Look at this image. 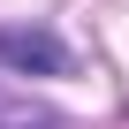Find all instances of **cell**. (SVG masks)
<instances>
[{"instance_id": "1", "label": "cell", "mask_w": 129, "mask_h": 129, "mask_svg": "<svg viewBox=\"0 0 129 129\" xmlns=\"http://www.w3.org/2000/svg\"><path fill=\"white\" fill-rule=\"evenodd\" d=\"M0 69H15V76H61L69 69V46L46 23H0Z\"/></svg>"}]
</instances>
